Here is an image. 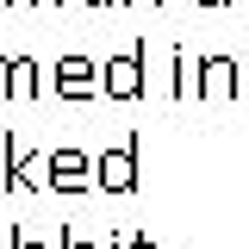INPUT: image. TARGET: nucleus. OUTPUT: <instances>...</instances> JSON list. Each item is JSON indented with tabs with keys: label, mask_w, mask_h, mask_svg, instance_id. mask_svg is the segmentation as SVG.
<instances>
[]
</instances>
